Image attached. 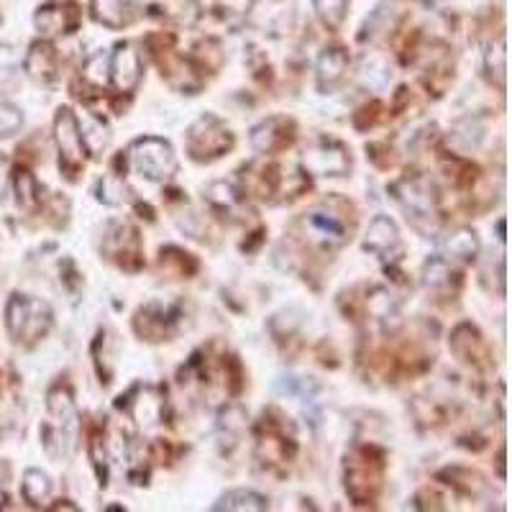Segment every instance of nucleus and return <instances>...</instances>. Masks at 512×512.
<instances>
[{
	"label": "nucleus",
	"mask_w": 512,
	"mask_h": 512,
	"mask_svg": "<svg viewBox=\"0 0 512 512\" xmlns=\"http://www.w3.org/2000/svg\"><path fill=\"white\" fill-rule=\"evenodd\" d=\"M21 126H24V116H21V111H18L16 105L0 100V139L16 134Z\"/></svg>",
	"instance_id": "7c9ffc66"
},
{
	"label": "nucleus",
	"mask_w": 512,
	"mask_h": 512,
	"mask_svg": "<svg viewBox=\"0 0 512 512\" xmlns=\"http://www.w3.org/2000/svg\"><path fill=\"white\" fill-rule=\"evenodd\" d=\"M105 254L113 256L121 262V267H128V259H134V264H141V249H139V231L128 223H116L111 231L105 233Z\"/></svg>",
	"instance_id": "9b49d317"
},
{
	"label": "nucleus",
	"mask_w": 512,
	"mask_h": 512,
	"mask_svg": "<svg viewBox=\"0 0 512 512\" xmlns=\"http://www.w3.org/2000/svg\"><path fill=\"white\" fill-rule=\"evenodd\" d=\"M90 11H93L95 21L108 29H123L136 16L134 0H93Z\"/></svg>",
	"instance_id": "4468645a"
},
{
	"label": "nucleus",
	"mask_w": 512,
	"mask_h": 512,
	"mask_svg": "<svg viewBox=\"0 0 512 512\" xmlns=\"http://www.w3.org/2000/svg\"><path fill=\"white\" fill-rule=\"evenodd\" d=\"M231 146L233 134L216 116H200L187 131V152L198 162L223 157L226 152H231Z\"/></svg>",
	"instance_id": "20e7f679"
},
{
	"label": "nucleus",
	"mask_w": 512,
	"mask_h": 512,
	"mask_svg": "<svg viewBox=\"0 0 512 512\" xmlns=\"http://www.w3.org/2000/svg\"><path fill=\"white\" fill-rule=\"evenodd\" d=\"M367 249L379 256H390L395 251H402L400 231H397L395 221H390L387 216L374 218L367 231Z\"/></svg>",
	"instance_id": "2eb2a0df"
},
{
	"label": "nucleus",
	"mask_w": 512,
	"mask_h": 512,
	"mask_svg": "<svg viewBox=\"0 0 512 512\" xmlns=\"http://www.w3.org/2000/svg\"><path fill=\"white\" fill-rule=\"evenodd\" d=\"M13 187H16V200L24 210H36L39 205V195H36V180L31 177V172L26 169H18L16 177H13Z\"/></svg>",
	"instance_id": "b1692460"
},
{
	"label": "nucleus",
	"mask_w": 512,
	"mask_h": 512,
	"mask_svg": "<svg viewBox=\"0 0 512 512\" xmlns=\"http://www.w3.org/2000/svg\"><path fill=\"white\" fill-rule=\"evenodd\" d=\"M21 495L31 507H41L52 497V479L39 469H29L24 474V482H21Z\"/></svg>",
	"instance_id": "aec40b11"
},
{
	"label": "nucleus",
	"mask_w": 512,
	"mask_h": 512,
	"mask_svg": "<svg viewBox=\"0 0 512 512\" xmlns=\"http://www.w3.org/2000/svg\"><path fill=\"white\" fill-rule=\"evenodd\" d=\"M52 308L29 295H13L6 308L8 333L18 344H36L52 328Z\"/></svg>",
	"instance_id": "f03ea898"
},
{
	"label": "nucleus",
	"mask_w": 512,
	"mask_h": 512,
	"mask_svg": "<svg viewBox=\"0 0 512 512\" xmlns=\"http://www.w3.org/2000/svg\"><path fill=\"white\" fill-rule=\"evenodd\" d=\"M267 497L254 492V489H231L221 500L213 505V510H228V512H262L267 510Z\"/></svg>",
	"instance_id": "6ab92c4d"
},
{
	"label": "nucleus",
	"mask_w": 512,
	"mask_h": 512,
	"mask_svg": "<svg viewBox=\"0 0 512 512\" xmlns=\"http://www.w3.org/2000/svg\"><path fill=\"white\" fill-rule=\"evenodd\" d=\"M177 320V310L172 305L162 303H149L141 308L139 318H136V331L146 336L149 341H162L164 336L172 333V326Z\"/></svg>",
	"instance_id": "f8f14e48"
},
{
	"label": "nucleus",
	"mask_w": 512,
	"mask_h": 512,
	"mask_svg": "<svg viewBox=\"0 0 512 512\" xmlns=\"http://www.w3.org/2000/svg\"><path fill=\"white\" fill-rule=\"evenodd\" d=\"M108 70H111V82L118 93H131L136 90L141 80V57L134 49V44H118L113 57L108 59Z\"/></svg>",
	"instance_id": "1a4fd4ad"
},
{
	"label": "nucleus",
	"mask_w": 512,
	"mask_h": 512,
	"mask_svg": "<svg viewBox=\"0 0 512 512\" xmlns=\"http://www.w3.org/2000/svg\"><path fill=\"white\" fill-rule=\"evenodd\" d=\"M425 285L433 287V290H438V287H448L451 285V277H456L454 269L448 267L446 259H431V262L425 264Z\"/></svg>",
	"instance_id": "bb28decb"
},
{
	"label": "nucleus",
	"mask_w": 512,
	"mask_h": 512,
	"mask_svg": "<svg viewBox=\"0 0 512 512\" xmlns=\"http://www.w3.org/2000/svg\"><path fill=\"white\" fill-rule=\"evenodd\" d=\"M379 474L372 469V461L369 456H351L346 459V489L356 502L372 500V492L369 487H377Z\"/></svg>",
	"instance_id": "ddd939ff"
},
{
	"label": "nucleus",
	"mask_w": 512,
	"mask_h": 512,
	"mask_svg": "<svg viewBox=\"0 0 512 512\" xmlns=\"http://www.w3.org/2000/svg\"><path fill=\"white\" fill-rule=\"evenodd\" d=\"M18 64V54L13 47H0V72H11Z\"/></svg>",
	"instance_id": "2f4dec72"
},
{
	"label": "nucleus",
	"mask_w": 512,
	"mask_h": 512,
	"mask_svg": "<svg viewBox=\"0 0 512 512\" xmlns=\"http://www.w3.org/2000/svg\"><path fill=\"white\" fill-rule=\"evenodd\" d=\"M292 141H295V123L282 116L267 118L251 131V146L262 154L282 152Z\"/></svg>",
	"instance_id": "6e6552de"
},
{
	"label": "nucleus",
	"mask_w": 512,
	"mask_h": 512,
	"mask_svg": "<svg viewBox=\"0 0 512 512\" xmlns=\"http://www.w3.org/2000/svg\"><path fill=\"white\" fill-rule=\"evenodd\" d=\"M80 134L82 144H85V152L95 154V157L108 146V126L103 121H98V118H85V121H80Z\"/></svg>",
	"instance_id": "4be33fe9"
},
{
	"label": "nucleus",
	"mask_w": 512,
	"mask_h": 512,
	"mask_svg": "<svg viewBox=\"0 0 512 512\" xmlns=\"http://www.w3.org/2000/svg\"><path fill=\"white\" fill-rule=\"evenodd\" d=\"M108 59L105 54H95V57L88 59V64H85V70H82V75H85V80L95 82V85H108L111 82V70H108Z\"/></svg>",
	"instance_id": "c756f323"
},
{
	"label": "nucleus",
	"mask_w": 512,
	"mask_h": 512,
	"mask_svg": "<svg viewBox=\"0 0 512 512\" xmlns=\"http://www.w3.org/2000/svg\"><path fill=\"white\" fill-rule=\"evenodd\" d=\"M128 157L131 164L139 172L141 177L152 182H164L175 175L177 159L172 146L162 139H154V136H144V139H136L128 149Z\"/></svg>",
	"instance_id": "7ed1b4c3"
},
{
	"label": "nucleus",
	"mask_w": 512,
	"mask_h": 512,
	"mask_svg": "<svg viewBox=\"0 0 512 512\" xmlns=\"http://www.w3.org/2000/svg\"><path fill=\"white\" fill-rule=\"evenodd\" d=\"M98 200L105 205H123V200H126V185H123V180H118L113 175L103 177L98 185Z\"/></svg>",
	"instance_id": "cd10ccee"
},
{
	"label": "nucleus",
	"mask_w": 512,
	"mask_h": 512,
	"mask_svg": "<svg viewBox=\"0 0 512 512\" xmlns=\"http://www.w3.org/2000/svg\"><path fill=\"white\" fill-rule=\"evenodd\" d=\"M446 251H448V256H454V259L469 262V259H474V256H477V251H479L477 233L461 228V231H456L454 236L446 241Z\"/></svg>",
	"instance_id": "5701e85b"
},
{
	"label": "nucleus",
	"mask_w": 512,
	"mask_h": 512,
	"mask_svg": "<svg viewBox=\"0 0 512 512\" xmlns=\"http://www.w3.org/2000/svg\"><path fill=\"white\" fill-rule=\"evenodd\" d=\"M34 24L41 36L54 39V36L72 34L80 24V13L75 6H62V3H52V6H41L34 16Z\"/></svg>",
	"instance_id": "9d476101"
},
{
	"label": "nucleus",
	"mask_w": 512,
	"mask_h": 512,
	"mask_svg": "<svg viewBox=\"0 0 512 512\" xmlns=\"http://www.w3.org/2000/svg\"><path fill=\"white\" fill-rule=\"evenodd\" d=\"M305 228L315 233L326 246H338L346 241V226L336 216H331V213H320V210L308 213L305 216Z\"/></svg>",
	"instance_id": "dca6fc26"
},
{
	"label": "nucleus",
	"mask_w": 512,
	"mask_h": 512,
	"mask_svg": "<svg viewBox=\"0 0 512 512\" xmlns=\"http://www.w3.org/2000/svg\"><path fill=\"white\" fill-rule=\"evenodd\" d=\"M507 54H505V39H497L489 44L487 49V72H489V80L497 77V88H505V64Z\"/></svg>",
	"instance_id": "a878e982"
},
{
	"label": "nucleus",
	"mask_w": 512,
	"mask_h": 512,
	"mask_svg": "<svg viewBox=\"0 0 512 512\" xmlns=\"http://www.w3.org/2000/svg\"><path fill=\"white\" fill-rule=\"evenodd\" d=\"M315 11H318L320 21L328 26V29H338L344 24L346 8H349V0H313Z\"/></svg>",
	"instance_id": "393cba45"
},
{
	"label": "nucleus",
	"mask_w": 512,
	"mask_h": 512,
	"mask_svg": "<svg viewBox=\"0 0 512 512\" xmlns=\"http://www.w3.org/2000/svg\"><path fill=\"white\" fill-rule=\"evenodd\" d=\"M26 72L39 82H52L57 77V54L49 44L39 41L26 54Z\"/></svg>",
	"instance_id": "a211bd4d"
},
{
	"label": "nucleus",
	"mask_w": 512,
	"mask_h": 512,
	"mask_svg": "<svg viewBox=\"0 0 512 512\" xmlns=\"http://www.w3.org/2000/svg\"><path fill=\"white\" fill-rule=\"evenodd\" d=\"M351 167V159L341 144H315L303 154V169L318 177H341Z\"/></svg>",
	"instance_id": "423d86ee"
},
{
	"label": "nucleus",
	"mask_w": 512,
	"mask_h": 512,
	"mask_svg": "<svg viewBox=\"0 0 512 512\" xmlns=\"http://www.w3.org/2000/svg\"><path fill=\"white\" fill-rule=\"evenodd\" d=\"M208 200L216 205V208L231 210L239 205V192L233 190L231 185H226V182H213V185L208 187Z\"/></svg>",
	"instance_id": "c85d7f7f"
},
{
	"label": "nucleus",
	"mask_w": 512,
	"mask_h": 512,
	"mask_svg": "<svg viewBox=\"0 0 512 512\" xmlns=\"http://www.w3.org/2000/svg\"><path fill=\"white\" fill-rule=\"evenodd\" d=\"M349 67V54L344 49H326L318 59V85L320 90H331L333 85L344 80V72Z\"/></svg>",
	"instance_id": "f3484780"
},
{
	"label": "nucleus",
	"mask_w": 512,
	"mask_h": 512,
	"mask_svg": "<svg viewBox=\"0 0 512 512\" xmlns=\"http://www.w3.org/2000/svg\"><path fill=\"white\" fill-rule=\"evenodd\" d=\"M8 172H11V164H8V159L0 154V198H3V192H6Z\"/></svg>",
	"instance_id": "473e14b6"
},
{
	"label": "nucleus",
	"mask_w": 512,
	"mask_h": 512,
	"mask_svg": "<svg viewBox=\"0 0 512 512\" xmlns=\"http://www.w3.org/2000/svg\"><path fill=\"white\" fill-rule=\"evenodd\" d=\"M128 410L139 425H154L159 423V415H162V400L152 390H141V397L131 400Z\"/></svg>",
	"instance_id": "412c9836"
},
{
	"label": "nucleus",
	"mask_w": 512,
	"mask_h": 512,
	"mask_svg": "<svg viewBox=\"0 0 512 512\" xmlns=\"http://www.w3.org/2000/svg\"><path fill=\"white\" fill-rule=\"evenodd\" d=\"M397 200L402 208L408 210V218H413L415 226H423V221L431 223L436 218V198H433L431 187L423 180H405L395 187Z\"/></svg>",
	"instance_id": "0eeeda50"
},
{
	"label": "nucleus",
	"mask_w": 512,
	"mask_h": 512,
	"mask_svg": "<svg viewBox=\"0 0 512 512\" xmlns=\"http://www.w3.org/2000/svg\"><path fill=\"white\" fill-rule=\"evenodd\" d=\"M49 420L41 431V441L52 459H67L77 446V431H80V415L67 387H54L49 392Z\"/></svg>",
	"instance_id": "f257e3e1"
},
{
	"label": "nucleus",
	"mask_w": 512,
	"mask_h": 512,
	"mask_svg": "<svg viewBox=\"0 0 512 512\" xmlns=\"http://www.w3.org/2000/svg\"><path fill=\"white\" fill-rule=\"evenodd\" d=\"M54 136H57L59 146V167L67 172H75L82 167V157H85V144H82L80 121L70 108H62L54 121Z\"/></svg>",
	"instance_id": "39448f33"
}]
</instances>
